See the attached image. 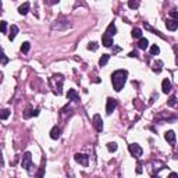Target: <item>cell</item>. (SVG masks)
Masks as SVG:
<instances>
[{"label": "cell", "mask_w": 178, "mask_h": 178, "mask_svg": "<svg viewBox=\"0 0 178 178\" xmlns=\"http://www.w3.org/2000/svg\"><path fill=\"white\" fill-rule=\"evenodd\" d=\"M170 15L173 17V20H177V18H178V15H177V10H171V11H170Z\"/></svg>", "instance_id": "cell-31"}, {"label": "cell", "mask_w": 178, "mask_h": 178, "mask_svg": "<svg viewBox=\"0 0 178 178\" xmlns=\"http://www.w3.org/2000/svg\"><path fill=\"white\" fill-rule=\"evenodd\" d=\"M75 160L80 164H82V166H88L89 156H86V155H81V153H77V155H75Z\"/></svg>", "instance_id": "cell-6"}, {"label": "cell", "mask_w": 178, "mask_h": 178, "mask_svg": "<svg viewBox=\"0 0 178 178\" xmlns=\"http://www.w3.org/2000/svg\"><path fill=\"white\" fill-rule=\"evenodd\" d=\"M21 166H22V168H25L27 171L31 170V167H32V155H31L29 152H27L25 155L22 156Z\"/></svg>", "instance_id": "cell-2"}, {"label": "cell", "mask_w": 178, "mask_h": 178, "mask_svg": "<svg viewBox=\"0 0 178 178\" xmlns=\"http://www.w3.org/2000/svg\"><path fill=\"white\" fill-rule=\"evenodd\" d=\"M159 53H160L159 46H157V45H153V46L150 47V55H152V56H156V55H159Z\"/></svg>", "instance_id": "cell-22"}, {"label": "cell", "mask_w": 178, "mask_h": 178, "mask_svg": "<svg viewBox=\"0 0 178 178\" xmlns=\"http://www.w3.org/2000/svg\"><path fill=\"white\" fill-rule=\"evenodd\" d=\"M0 50H2V49H0Z\"/></svg>", "instance_id": "cell-34"}, {"label": "cell", "mask_w": 178, "mask_h": 178, "mask_svg": "<svg viewBox=\"0 0 178 178\" xmlns=\"http://www.w3.org/2000/svg\"><path fill=\"white\" fill-rule=\"evenodd\" d=\"M31 116H35V113L32 111V109H31V107H27L25 113H24V117H25V118H29Z\"/></svg>", "instance_id": "cell-27"}, {"label": "cell", "mask_w": 178, "mask_h": 178, "mask_svg": "<svg viewBox=\"0 0 178 178\" xmlns=\"http://www.w3.org/2000/svg\"><path fill=\"white\" fill-rule=\"evenodd\" d=\"M166 27H167V29H170V31H177V28H178L177 20H167V21H166Z\"/></svg>", "instance_id": "cell-9"}, {"label": "cell", "mask_w": 178, "mask_h": 178, "mask_svg": "<svg viewBox=\"0 0 178 178\" xmlns=\"http://www.w3.org/2000/svg\"><path fill=\"white\" fill-rule=\"evenodd\" d=\"M67 98H68L70 100H74V102H78V100H80V96H78V93L75 92V89H70V91L67 92Z\"/></svg>", "instance_id": "cell-10"}, {"label": "cell", "mask_w": 178, "mask_h": 178, "mask_svg": "<svg viewBox=\"0 0 178 178\" xmlns=\"http://www.w3.org/2000/svg\"><path fill=\"white\" fill-rule=\"evenodd\" d=\"M93 124H95V128H96L98 131H102L103 130V120L99 114H95L93 116Z\"/></svg>", "instance_id": "cell-5"}, {"label": "cell", "mask_w": 178, "mask_h": 178, "mask_svg": "<svg viewBox=\"0 0 178 178\" xmlns=\"http://www.w3.org/2000/svg\"><path fill=\"white\" fill-rule=\"evenodd\" d=\"M17 33H18V27H17V25H11L10 33H8V39H10V40H14V38L17 36Z\"/></svg>", "instance_id": "cell-13"}, {"label": "cell", "mask_w": 178, "mask_h": 178, "mask_svg": "<svg viewBox=\"0 0 178 178\" xmlns=\"http://www.w3.org/2000/svg\"><path fill=\"white\" fill-rule=\"evenodd\" d=\"M117 143L116 142H110V143H107V149H109V152H116L117 150Z\"/></svg>", "instance_id": "cell-21"}, {"label": "cell", "mask_w": 178, "mask_h": 178, "mask_svg": "<svg viewBox=\"0 0 178 178\" xmlns=\"http://www.w3.org/2000/svg\"><path fill=\"white\" fill-rule=\"evenodd\" d=\"M148 46H149L148 39H146V38H139V43H138L139 49H141V50H145V49H148Z\"/></svg>", "instance_id": "cell-14"}, {"label": "cell", "mask_w": 178, "mask_h": 178, "mask_svg": "<svg viewBox=\"0 0 178 178\" xmlns=\"http://www.w3.org/2000/svg\"><path fill=\"white\" fill-rule=\"evenodd\" d=\"M60 0H45V3L49 4V6H53V4H57Z\"/></svg>", "instance_id": "cell-30"}, {"label": "cell", "mask_w": 178, "mask_h": 178, "mask_svg": "<svg viewBox=\"0 0 178 178\" xmlns=\"http://www.w3.org/2000/svg\"><path fill=\"white\" fill-rule=\"evenodd\" d=\"M29 8H31V4L28 3V2H27V3H24V4H21V6H20L18 7V13L21 15H25L27 13H28L29 11Z\"/></svg>", "instance_id": "cell-11"}, {"label": "cell", "mask_w": 178, "mask_h": 178, "mask_svg": "<svg viewBox=\"0 0 178 178\" xmlns=\"http://www.w3.org/2000/svg\"><path fill=\"white\" fill-rule=\"evenodd\" d=\"M98 47H99V45L96 43V42H91V43L88 45V49H89V50H92V52L98 50Z\"/></svg>", "instance_id": "cell-28"}, {"label": "cell", "mask_w": 178, "mask_h": 178, "mask_svg": "<svg viewBox=\"0 0 178 178\" xmlns=\"http://www.w3.org/2000/svg\"><path fill=\"white\" fill-rule=\"evenodd\" d=\"M161 67H163V61L157 60V61L153 63V71H155V73H160V71H161Z\"/></svg>", "instance_id": "cell-17"}, {"label": "cell", "mask_w": 178, "mask_h": 178, "mask_svg": "<svg viewBox=\"0 0 178 178\" xmlns=\"http://www.w3.org/2000/svg\"><path fill=\"white\" fill-rule=\"evenodd\" d=\"M161 89H163V92L164 93H168V92L171 91V82H170V80H166L161 82Z\"/></svg>", "instance_id": "cell-12"}, {"label": "cell", "mask_w": 178, "mask_h": 178, "mask_svg": "<svg viewBox=\"0 0 178 178\" xmlns=\"http://www.w3.org/2000/svg\"><path fill=\"white\" fill-rule=\"evenodd\" d=\"M29 49H31V45H29V42H24V43L21 45V52H24V53H27Z\"/></svg>", "instance_id": "cell-26"}, {"label": "cell", "mask_w": 178, "mask_h": 178, "mask_svg": "<svg viewBox=\"0 0 178 178\" xmlns=\"http://www.w3.org/2000/svg\"><path fill=\"white\" fill-rule=\"evenodd\" d=\"M0 32L3 33L7 32V22L6 21H0Z\"/></svg>", "instance_id": "cell-25"}, {"label": "cell", "mask_w": 178, "mask_h": 178, "mask_svg": "<svg viewBox=\"0 0 178 178\" xmlns=\"http://www.w3.org/2000/svg\"><path fill=\"white\" fill-rule=\"evenodd\" d=\"M116 107H117V100L116 99H107V105H106V113L107 114H111L114 110H116Z\"/></svg>", "instance_id": "cell-4"}, {"label": "cell", "mask_w": 178, "mask_h": 178, "mask_svg": "<svg viewBox=\"0 0 178 178\" xmlns=\"http://www.w3.org/2000/svg\"><path fill=\"white\" fill-rule=\"evenodd\" d=\"M164 136H166V141H167L168 143H171L173 146L175 145V134H174V131H167Z\"/></svg>", "instance_id": "cell-8"}, {"label": "cell", "mask_w": 178, "mask_h": 178, "mask_svg": "<svg viewBox=\"0 0 178 178\" xmlns=\"http://www.w3.org/2000/svg\"><path fill=\"white\" fill-rule=\"evenodd\" d=\"M127 77H128V73L125 70H117V71H114L111 74V84L114 91L120 92L123 89L125 82H127Z\"/></svg>", "instance_id": "cell-1"}, {"label": "cell", "mask_w": 178, "mask_h": 178, "mask_svg": "<svg viewBox=\"0 0 178 178\" xmlns=\"http://www.w3.org/2000/svg\"><path fill=\"white\" fill-rule=\"evenodd\" d=\"M7 63H8V57L4 55V53H2V55H0V64H2V66H6Z\"/></svg>", "instance_id": "cell-23"}, {"label": "cell", "mask_w": 178, "mask_h": 178, "mask_svg": "<svg viewBox=\"0 0 178 178\" xmlns=\"http://www.w3.org/2000/svg\"><path fill=\"white\" fill-rule=\"evenodd\" d=\"M106 33H107V35H110V36H113V35H116V33H117V28H116V25H114V22H111V24L107 27V31H106Z\"/></svg>", "instance_id": "cell-16"}, {"label": "cell", "mask_w": 178, "mask_h": 178, "mask_svg": "<svg viewBox=\"0 0 178 178\" xmlns=\"http://www.w3.org/2000/svg\"><path fill=\"white\" fill-rule=\"evenodd\" d=\"M50 138L52 139H58V138H60V128H58V127H53V128H52Z\"/></svg>", "instance_id": "cell-15"}, {"label": "cell", "mask_w": 178, "mask_h": 178, "mask_svg": "<svg viewBox=\"0 0 178 178\" xmlns=\"http://www.w3.org/2000/svg\"><path fill=\"white\" fill-rule=\"evenodd\" d=\"M111 47H113V46H111ZM113 50H114V52H116V53H117V52H120L121 49H120V47H118V46H114V47H113Z\"/></svg>", "instance_id": "cell-33"}, {"label": "cell", "mask_w": 178, "mask_h": 178, "mask_svg": "<svg viewBox=\"0 0 178 178\" xmlns=\"http://www.w3.org/2000/svg\"><path fill=\"white\" fill-rule=\"evenodd\" d=\"M8 116H10V111H8L7 109L0 110V118H2V120H6V118H8Z\"/></svg>", "instance_id": "cell-20"}, {"label": "cell", "mask_w": 178, "mask_h": 178, "mask_svg": "<svg viewBox=\"0 0 178 178\" xmlns=\"http://www.w3.org/2000/svg\"><path fill=\"white\" fill-rule=\"evenodd\" d=\"M132 38H135V39H139V38H142V31L139 28H134L132 29Z\"/></svg>", "instance_id": "cell-19"}, {"label": "cell", "mask_w": 178, "mask_h": 178, "mask_svg": "<svg viewBox=\"0 0 178 178\" xmlns=\"http://www.w3.org/2000/svg\"><path fill=\"white\" fill-rule=\"evenodd\" d=\"M130 57H138V53H136V52H131V53H130Z\"/></svg>", "instance_id": "cell-32"}, {"label": "cell", "mask_w": 178, "mask_h": 178, "mask_svg": "<svg viewBox=\"0 0 178 178\" xmlns=\"http://www.w3.org/2000/svg\"><path fill=\"white\" fill-rule=\"evenodd\" d=\"M128 6H130V8H138L139 0H130V2H128Z\"/></svg>", "instance_id": "cell-24"}, {"label": "cell", "mask_w": 178, "mask_h": 178, "mask_svg": "<svg viewBox=\"0 0 178 178\" xmlns=\"http://www.w3.org/2000/svg\"><path fill=\"white\" fill-rule=\"evenodd\" d=\"M128 149H130V152H131L132 156L136 157V159H139V157L142 156V153H143L142 148L139 145H136V143H131V145L128 146Z\"/></svg>", "instance_id": "cell-3"}, {"label": "cell", "mask_w": 178, "mask_h": 178, "mask_svg": "<svg viewBox=\"0 0 178 178\" xmlns=\"http://www.w3.org/2000/svg\"><path fill=\"white\" fill-rule=\"evenodd\" d=\"M102 43H103V46H106V47H111L113 45V36H110V35H107V33H105L102 36Z\"/></svg>", "instance_id": "cell-7"}, {"label": "cell", "mask_w": 178, "mask_h": 178, "mask_svg": "<svg viewBox=\"0 0 178 178\" xmlns=\"http://www.w3.org/2000/svg\"><path fill=\"white\" fill-rule=\"evenodd\" d=\"M109 58H110V55H103L102 57H100V60H99V66L105 67L106 64H107V61H109Z\"/></svg>", "instance_id": "cell-18"}, {"label": "cell", "mask_w": 178, "mask_h": 178, "mask_svg": "<svg viewBox=\"0 0 178 178\" xmlns=\"http://www.w3.org/2000/svg\"><path fill=\"white\" fill-rule=\"evenodd\" d=\"M168 106H171V107H175L177 106V98L175 96H171L170 100H168Z\"/></svg>", "instance_id": "cell-29"}]
</instances>
